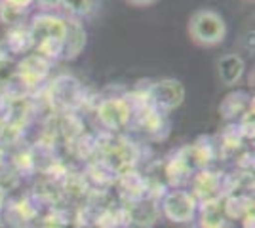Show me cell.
<instances>
[{
	"instance_id": "cell-1",
	"label": "cell",
	"mask_w": 255,
	"mask_h": 228,
	"mask_svg": "<svg viewBox=\"0 0 255 228\" xmlns=\"http://www.w3.org/2000/svg\"><path fill=\"white\" fill-rule=\"evenodd\" d=\"M65 19L52 15V13H40L32 17L31 21V34L32 46L38 50L40 57L46 55H61V44L65 38Z\"/></svg>"
},
{
	"instance_id": "cell-2",
	"label": "cell",
	"mask_w": 255,
	"mask_h": 228,
	"mask_svg": "<svg viewBox=\"0 0 255 228\" xmlns=\"http://www.w3.org/2000/svg\"><path fill=\"white\" fill-rule=\"evenodd\" d=\"M189 34L192 42L204 48H212L225 40L227 36V23L221 13L210 8H200L191 15L189 19Z\"/></svg>"
},
{
	"instance_id": "cell-3",
	"label": "cell",
	"mask_w": 255,
	"mask_h": 228,
	"mask_svg": "<svg viewBox=\"0 0 255 228\" xmlns=\"http://www.w3.org/2000/svg\"><path fill=\"white\" fill-rule=\"evenodd\" d=\"M149 101L160 110H173L185 101V86L175 78H164L154 82L147 91Z\"/></svg>"
},
{
	"instance_id": "cell-4",
	"label": "cell",
	"mask_w": 255,
	"mask_h": 228,
	"mask_svg": "<svg viewBox=\"0 0 255 228\" xmlns=\"http://www.w3.org/2000/svg\"><path fill=\"white\" fill-rule=\"evenodd\" d=\"M196 206V198L185 190H171L162 200V211L171 223H191Z\"/></svg>"
},
{
	"instance_id": "cell-5",
	"label": "cell",
	"mask_w": 255,
	"mask_h": 228,
	"mask_svg": "<svg viewBox=\"0 0 255 228\" xmlns=\"http://www.w3.org/2000/svg\"><path fill=\"white\" fill-rule=\"evenodd\" d=\"M97 116L109 130H124L131 118V107L124 99H105L97 109Z\"/></svg>"
},
{
	"instance_id": "cell-6",
	"label": "cell",
	"mask_w": 255,
	"mask_h": 228,
	"mask_svg": "<svg viewBox=\"0 0 255 228\" xmlns=\"http://www.w3.org/2000/svg\"><path fill=\"white\" fill-rule=\"evenodd\" d=\"M65 38L61 44V57L76 59L86 46V31L78 19H65Z\"/></svg>"
},
{
	"instance_id": "cell-7",
	"label": "cell",
	"mask_w": 255,
	"mask_h": 228,
	"mask_svg": "<svg viewBox=\"0 0 255 228\" xmlns=\"http://www.w3.org/2000/svg\"><path fill=\"white\" fill-rule=\"evenodd\" d=\"M246 71V63L240 55L227 54L219 59L217 63V73H219V80L223 86H236Z\"/></svg>"
},
{
	"instance_id": "cell-8",
	"label": "cell",
	"mask_w": 255,
	"mask_h": 228,
	"mask_svg": "<svg viewBox=\"0 0 255 228\" xmlns=\"http://www.w3.org/2000/svg\"><path fill=\"white\" fill-rule=\"evenodd\" d=\"M46 71H48V63H46V59L40 57V55H32V57H27L25 61H23L21 65H19V73L25 80H40L44 75H46Z\"/></svg>"
},
{
	"instance_id": "cell-9",
	"label": "cell",
	"mask_w": 255,
	"mask_h": 228,
	"mask_svg": "<svg viewBox=\"0 0 255 228\" xmlns=\"http://www.w3.org/2000/svg\"><path fill=\"white\" fill-rule=\"evenodd\" d=\"M59 4L75 17H90L97 10V0H59Z\"/></svg>"
},
{
	"instance_id": "cell-10",
	"label": "cell",
	"mask_w": 255,
	"mask_h": 228,
	"mask_svg": "<svg viewBox=\"0 0 255 228\" xmlns=\"http://www.w3.org/2000/svg\"><path fill=\"white\" fill-rule=\"evenodd\" d=\"M29 10H23V8H17L6 0H0V19L6 25H13V27H21L23 19L27 15Z\"/></svg>"
},
{
	"instance_id": "cell-11",
	"label": "cell",
	"mask_w": 255,
	"mask_h": 228,
	"mask_svg": "<svg viewBox=\"0 0 255 228\" xmlns=\"http://www.w3.org/2000/svg\"><path fill=\"white\" fill-rule=\"evenodd\" d=\"M223 213L213 207V202H208V206L204 204V211H202V228H221L223 227Z\"/></svg>"
},
{
	"instance_id": "cell-12",
	"label": "cell",
	"mask_w": 255,
	"mask_h": 228,
	"mask_svg": "<svg viewBox=\"0 0 255 228\" xmlns=\"http://www.w3.org/2000/svg\"><path fill=\"white\" fill-rule=\"evenodd\" d=\"M6 2H10V4L17 6V8H23V10H29V6H31L34 0H6Z\"/></svg>"
},
{
	"instance_id": "cell-13",
	"label": "cell",
	"mask_w": 255,
	"mask_h": 228,
	"mask_svg": "<svg viewBox=\"0 0 255 228\" xmlns=\"http://www.w3.org/2000/svg\"><path fill=\"white\" fill-rule=\"evenodd\" d=\"M128 4H131V6H135V8H145V6H150V4H154L156 0H126Z\"/></svg>"
}]
</instances>
